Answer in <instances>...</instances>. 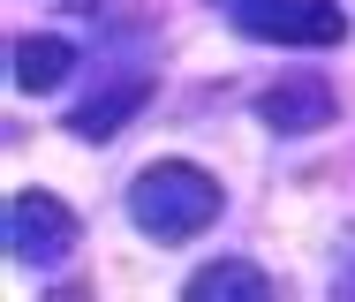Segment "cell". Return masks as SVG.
I'll list each match as a JSON object with an SVG mask.
<instances>
[{
  "mask_svg": "<svg viewBox=\"0 0 355 302\" xmlns=\"http://www.w3.org/2000/svg\"><path fill=\"white\" fill-rule=\"evenodd\" d=\"M8 69H15V91H61V83H69V69H76V46H69V38H53V30L15 38Z\"/></svg>",
  "mask_w": 355,
  "mask_h": 302,
  "instance_id": "obj_7",
  "label": "cell"
},
{
  "mask_svg": "<svg viewBox=\"0 0 355 302\" xmlns=\"http://www.w3.org/2000/svg\"><path fill=\"white\" fill-rule=\"evenodd\" d=\"M76 234H83V226H76V212L61 197H46V189H15V197H8V257H15V265H38V272L61 265L76 249Z\"/></svg>",
  "mask_w": 355,
  "mask_h": 302,
  "instance_id": "obj_3",
  "label": "cell"
},
{
  "mask_svg": "<svg viewBox=\"0 0 355 302\" xmlns=\"http://www.w3.org/2000/svg\"><path fill=\"white\" fill-rule=\"evenodd\" d=\"M333 114H340V91H333L325 76H287L272 91H257V121L280 129V136H310V129H325Z\"/></svg>",
  "mask_w": 355,
  "mask_h": 302,
  "instance_id": "obj_4",
  "label": "cell"
},
{
  "mask_svg": "<svg viewBox=\"0 0 355 302\" xmlns=\"http://www.w3.org/2000/svg\"><path fill=\"white\" fill-rule=\"evenodd\" d=\"M227 23L265 46H340L348 38L340 0H227Z\"/></svg>",
  "mask_w": 355,
  "mask_h": 302,
  "instance_id": "obj_2",
  "label": "cell"
},
{
  "mask_svg": "<svg viewBox=\"0 0 355 302\" xmlns=\"http://www.w3.org/2000/svg\"><path fill=\"white\" fill-rule=\"evenodd\" d=\"M182 295L189 302H272V280L250 257H219V265H205V272L182 280Z\"/></svg>",
  "mask_w": 355,
  "mask_h": 302,
  "instance_id": "obj_6",
  "label": "cell"
},
{
  "mask_svg": "<svg viewBox=\"0 0 355 302\" xmlns=\"http://www.w3.org/2000/svg\"><path fill=\"white\" fill-rule=\"evenodd\" d=\"M144 98H151V83L144 76H121V83H106V98H83V106H69V136H83V144H106L129 114H137Z\"/></svg>",
  "mask_w": 355,
  "mask_h": 302,
  "instance_id": "obj_5",
  "label": "cell"
},
{
  "mask_svg": "<svg viewBox=\"0 0 355 302\" xmlns=\"http://www.w3.org/2000/svg\"><path fill=\"white\" fill-rule=\"evenodd\" d=\"M219 181L205 166H189V159H159V166H144L137 181H129V220L137 234L151 242H189V234H205L219 220Z\"/></svg>",
  "mask_w": 355,
  "mask_h": 302,
  "instance_id": "obj_1",
  "label": "cell"
}]
</instances>
